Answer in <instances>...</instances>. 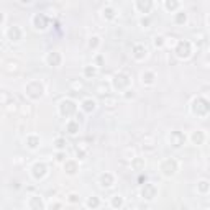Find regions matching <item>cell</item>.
Returning <instances> with one entry per match:
<instances>
[{
	"label": "cell",
	"instance_id": "6da1fadb",
	"mask_svg": "<svg viewBox=\"0 0 210 210\" xmlns=\"http://www.w3.org/2000/svg\"><path fill=\"white\" fill-rule=\"evenodd\" d=\"M176 52L179 57H187L190 54V43L189 41H180L176 48Z\"/></svg>",
	"mask_w": 210,
	"mask_h": 210
},
{
	"label": "cell",
	"instance_id": "7a4b0ae2",
	"mask_svg": "<svg viewBox=\"0 0 210 210\" xmlns=\"http://www.w3.org/2000/svg\"><path fill=\"white\" fill-rule=\"evenodd\" d=\"M169 141H171L172 146L179 148V146H182V144H184L185 136L182 135V133H179V131H172V133H171V136H169Z\"/></svg>",
	"mask_w": 210,
	"mask_h": 210
},
{
	"label": "cell",
	"instance_id": "3957f363",
	"mask_svg": "<svg viewBox=\"0 0 210 210\" xmlns=\"http://www.w3.org/2000/svg\"><path fill=\"white\" fill-rule=\"evenodd\" d=\"M74 110H75V105H74L71 100H62V102H61V112H62L64 115H71Z\"/></svg>",
	"mask_w": 210,
	"mask_h": 210
},
{
	"label": "cell",
	"instance_id": "277c9868",
	"mask_svg": "<svg viewBox=\"0 0 210 210\" xmlns=\"http://www.w3.org/2000/svg\"><path fill=\"white\" fill-rule=\"evenodd\" d=\"M154 195H156V187H154L153 184H148L146 187L143 189V197L151 200V199H154Z\"/></svg>",
	"mask_w": 210,
	"mask_h": 210
},
{
	"label": "cell",
	"instance_id": "5b68a950",
	"mask_svg": "<svg viewBox=\"0 0 210 210\" xmlns=\"http://www.w3.org/2000/svg\"><path fill=\"white\" fill-rule=\"evenodd\" d=\"M113 184V176L112 174H102L100 176V185L102 187H110V185Z\"/></svg>",
	"mask_w": 210,
	"mask_h": 210
},
{
	"label": "cell",
	"instance_id": "8992f818",
	"mask_svg": "<svg viewBox=\"0 0 210 210\" xmlns=\"http://www.w3.org/2000/svg\"><path fill=\"white\" fill-rule=\"evenodd\" d=\"M33 171H34L33 176L36 177V179H39V177H43L44 174H46V167H44V164H39V162H38V164H34Z\"/></svg>",
	"mask_w": 210,
	"mask_h": 210
},
{
	"label": "cell",
	"instance_id": "52a82bcc",
	"mask_svg": "<svg viewBox=\"0 0 210 210\" xmlns=\"http://www.w3.org/2000/svg\"><path fill=\"white\" fill-rule=\"evenodd\" d=\"M8 36H10L11 41H18L20 36H21V33H20V30H18V26H11L10 30H8Z\"/></svg>",
	"mask_w": 210,
	"mask_h": 210
},
{
	"label": "cell",
	"instance_id": "ba28073f",
	"mask_svg": "<svg viewBox=\"0 0 210 210\" xmlns=\"http://www.w3.org/2000/svg\"><path fill=\"white\" fill-rule=\"evenodd\" d=\"M34 26L44 30V28H46V16L44 15H36V16H34Z\"/></svg>",
	"mask_w": 210,
	"mask_h": 210
},
{
	"label": "cell",
	"instance_id": "9c48e42d",
	"mask_svg": "<svg viewBox=\"0 0 210 210\" xmlns=\"http://www.w3.org/2000/svg\"><path fill=\"white\" fill-rule=\"evenodd\" d=\"M138 7L143 13H148L151 8V0H138Z\"/></svg>",
	"mask_w": 210,
	"mask_h": 210
},
{
	"label": "cell",
	"instance_id": "30bf717a",
	"mask_svg": "<svg viewBox=\"0 0 210 210\" xmlns=\"http://www.w3.org/2000/svg\"><path fill=\"white\" fill-rule=\"evenodd\" d=\"M59 61H61V57H59V54L54 51V52H51V54L48 56V62L51 64V66H57L59 64Z\"/></svg>",
	"mask_w": 210,
	"mask_h": 210
},
{
	"label": "cell",
	"instance_id": "8fae6325",
	"mask_svg": "<svg viewBox=\"0 0 210 210\" xmlns=\"http://www.w3.org/2000/svg\"><path fill=\"white\" fill-rule=\"evenodd\" d=\"M77 131H79V123H75V121H69V123H67V133H69V135H75Z\"/></svg>",
	"mask_w": 210,
	"mask_h": 210
},
{
	"label": "cell",
	"instance_id": "7c38bea8",
	"mask_svg": "<svg viewBox=\"0 0 210 210\" xmlns=\"http://www.w3.org/2000/svg\"><path fill=\"white\" fill-rule=\"evenodd\" d=\"M82 108L85 110V112H90V110H94L95 108V102L94 100H90V98H87V100L82 102Z\"/></svg>",
	"mask_w": 210,
	"mask_h": 210
},
{
	"label": "cell",
	"instance_id": "4fadbf2b",
	"mask_svg": "<svg viewBox=\"0 0 210 210\" xmlns=\"http://www.w3.org/2000/svg\"><path fill=\"white\" fill-rule=\"evenodd\" d=\"M143 56H146V49L143 48V46H135V57H143Z\"/></svg>",
	"mask_w": 210,
	"mask_h": 210
},
{
	"label": "cell",
	"instance_id": "5bb4252c",
	"mask_svg": "<svg viewBox=\"0 0 210 210\" xmlns=\"http://www.w3.org/2000/svg\"><path fill=\"white\" fill-rule=\"evenodd\" d=\"M177 5H179L177 0H166V8H167V10H174Z\"/></svg>",
	"mask_w": 210,
	"mask_h": 210
},
{
	"label": "cell",
	"instance_id": "9a60e30c",
	"mask_svg": "<svg viewBox=\"0 0 210 210\" xmlns=\"http://www.w3.org/2000/svg\"><path fill=\"white\" fill-rule=\"evenodd\" d=\"M185 20H187V15H185L184 11H179L177 16H176V21L177 23H185Z\"/></svg>",
	"mask_w": 210,
	"mask_h": 210
},
{
	"label": "cell",
	"instance_id": "2e32d148",
	"mask_svg": "<svg viewBox=\"0 0 210 210\" xmlns=\"http://www.w3.org/2000/svg\"><path fill=\"white\" fill-rule=\"evenodd\" d=\"M28 143H30V144H28L30 148H36V146H38V143H39V139H38V138H34V136H30V138H28Z\"/></svg>",
	"mask_w": 210,
	"mask_h": 210
},
{
	"label": "cell",
	"instance_id": "e0dca14e",
	"mask_svg": "<svg viewBox=\"0 0 210 210\" xmlns=\"http://www.w3.org/2000/svg\"><path fill=\"white\" fill-rule=\"evenodd\" d=\"M113 205H115V207H120V205H121V197H120V195H115V197H113Z\"/></svg>",
	"mask_w": 210,
	"mask_h": 210
},
{
	"label": "cell",
	"instance_id": "ac0fdd59",
	"mask_svg": "<svg viewBox=\"0 0 210 210\" xmlns=\"http://www.w3.org/2000/svg\"><path fill=\"white\" fill-rule=\"evenodd\" d=\"M103 15H107V18H113V10L112 8H107V10H103Z\"/></svg>",
	"mask_w": 210,
	"mask_h": 210
},
{
	"label": "cell",
	"instance_id": "d6986e66",
	"mask_svg": "<svg viewBox=\"0 0 210 210\" xmlns=\"http://www.w3.org/2000/svg\"><path fill=\"white\" fill-rule=\"evenodd\" d=\"M202 139H203V135H202V133H195V135H194V141H195V143H200Z\"/></svg>",
	"mask_w": 210,
	"mask_h": 210
},
{
	"label": "cell",
	"instance_id": "ffe728a7",
	"mask_svg": "<svg viewBox=\"0 0 210 210\" xmlns=\"http://www.w3.org/2000/svg\"><path fill=\"white\" fill-rule=\"evenodd\" d=\"M87 205H89V207H97L98 205V200L97 199H90L89 202H87Z\"/></svg>",
	"mask_w": 210,
	"mask_h": 210
},
{
	"label": "cell",
	"instance_id": "44dd1931",
	"mask_svg": "<svg viewBox=\"0 0 210 210\" xmlns=\"http://www.w3.org/2000/svg\"><path fill=\"white\" fill-rule=\"evenodd\" d=\"M85 74H87V75H94V74H95V69H94V67H92V69L87 67V69H85Z\"/></svg>",
	"mask_w": 210,
	"mask_h": 210
},
{
	"label": "cell",
	"instance_id": "7402d4cb",
	"mask_svg": "<svg viewBox=\"0 0 210 210\" xmlns=\"http://www.w3.org/2000/svg\"><path fill=\"white\" fill-rule=\"evenodd\" d=\"M56 143H57V148H59V149H62V148H64V139H57Z\"/></svg>",
	"mask_w": 210,
	"mask_h": 210
},
{
	"label": "cell",
	"instance_id": "603a6c76",
	"mask_svg": "<svg viewBox=\"0 0 210 210\" xmlns=\"http://www.w3.org/2000/svg\"><path fill=\"white\" fill-rule=\"evenodd\" d=\"M200 190H207V180H202L200 182Z\"/></svg>",
	"mask_w": 210,
	"mask_h": 210
},
{
	"label": "cell",
	"instance_id": "cb8c5ba5",
	"mask_svg": "<svg viewBox=\"0 0 210 210\" xmlns=\"http://www.w3.org/2000/svg\"><path fill=\"white\" fill-rule=\"evenodd\" d=\"M154 44H156V46H161V44H162V38H161V36H159V38H156Z\"/></svg>",
	"mask_w": 210,
	"mask_h": 210
},
{
	"label": "cell",
	"instance_id": "d4e9b609",
	"mask_svg": "<svg viewBox=\"0 0 210 210\" xmlns=\"http://www.w3.org/2000/svg\"><path fill=\"white\" fill-rule=\"evenodd\" d=\"M69 197H71V199H69V200H71V202H77V195H75V194H71V195H69Z\"/></svg>",
	"mask_w": 210,
	"mask_h": 210
},
{
	"label": "cell",
	"instance_id": "484cf974",
	"mask_svg": "<svg viewBox=\"0 0 210 210\" xmlns=\"http://www.w3.org/2000/svg\"><path fill=\"white\" fill-rule=\"evenodd\" d=\"M21 2H23V3H30L31 0H21Z\"/></svg>",
	"mask_w": 210,
	"mask_h": 210
},
{
	"label": "cell",
	"instance_id": "4316f807",
	"mask_svg": "<svg viewBox=\"0 0 210 210\" xmlns=\"http://www.w3.org/2000/svg\"><path fill=\"white\" fill-rule=\"evenodd\" d=\"M2 21H3V15H2V13H0V23H2Z\"/></svg>",
	"mask_w": 210,
	"mask_h": 210
}]
</instances>
